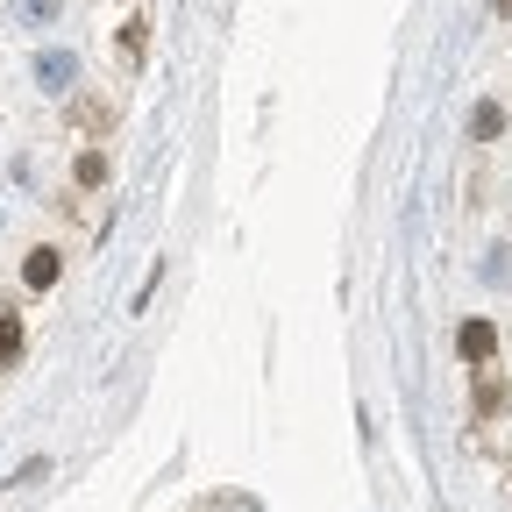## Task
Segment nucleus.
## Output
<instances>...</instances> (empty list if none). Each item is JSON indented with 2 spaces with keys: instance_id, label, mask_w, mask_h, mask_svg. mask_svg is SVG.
<instances>
[{
  "instance_id": "nucleus-1",
  "label": "nucleus",
  "mask_w": 512,
  "mask_h": 512,
  "mask_svg": "<svg viewBox=\"0 0 512 512\" xmlns=\"http://www.w3.org/2000/svg\"><path fill=\"white\" fill-rule=\"evenodd\" d=\"M36 86H43L50 100L79 93V57H72V50H36Z\"/></svg>"
},
{
  "instance_id": "nucleus-2",
  "label": "nucleus",
  "mask_w": 512,
  "mask_h": 512,
  "mask_svg": "<svg viewBox=\"0 0 512 512\" xmlns=\"http://www.w3.org/2000/svg\"><path fill=\"white\" fill-rule=\"evenodd\" d=\"M456 356H463L470 370H491V356H498V328H491V320H463V328H456Z\"/></svg>"
},
{
  "instance_id": "nucleus-3",
  "label": "nucleus",
  "mask_w": 512,
  "mask_h": 512,
  "mask_svg": "<svg viewBox=\"0 0 512 512\" xmlns=\"http://www.w3.org/2000/svg\"><path fill=\"white\" fill-rule=\"evenodd\" d=\"M57 278H64V256H57V242H36V249L22 256V285H29V292H50Z\"/></svg>"
},
{
  "instance_id": "nucleus-4",
  "label": "nucleus",
  "mask_w": 512,
  "mask_h": 512,
  "mask_svg": "<svg viewBox=\"0 0 512 512\" xmlns=\"http://www.w3.org/2000/svg\"><path fill=\"white\" fill-rule=\"evenodd\" d=\"M107 178H114V157H107L100 143H86V150L72 157V185H79V192H100Z\"/></svg>"
},
{
  "instance_id": "nucleus-5",
  "label": "nucleus",
  "mask_w": 512,
  "mask_h": 512,
  "mask_svg": "<svg viewBox=\"0 0 512 512\" xmlns=\"http://www.w3.org/2000/svg\"><path fill=\"white\" fill-rule=\"evenodd\" d=\"M22 349H29L22 313H15V306H0V370H15V363H22Z\"/></svg>"
},
{
  "instance_id": "nucleus-6",
  "label": "nucleus",
  "mask_w": 512,
  "mask_h": 512,
  "mask_svg": "<svg viewBox=\"0 0 512 512\" xmlns=\"http://www.w3.org/2000/svg\"><path fill=\"white\" fill-rule=\"evenodd\" d=\"M505 136V100H477L470 107V143H498Z\"/></svg>"
},
{
  "instance_id": "nucleus-7",
  "label": "nucleus",
  "mask_w": 512,
  "mask_h": 512,
  "mask_svg": "<svg viewBox=\"0 0 512 512\" xmlns=\"http://www.w3.org/2000/svg\"><path fill=\"white\" fill-rule=\"evenodd\" d=\"M512 406V392H505V377L498 370H477V420H498Z\"/></svg>"
},
{
  "instance_id": "nucleus-8",
  "label": "nucleus",
  "mask_w": 512,
  "mask_h": 512,
  "mask_svg": "<svg viewBox=\"0 0 512 512\" xmlns=\"http://www.w3.org/2000/svg\"><path fill=\"white\" fill-rule=\"evenodd\" d=\"M8 8H15L22 22H36V29H50V22H57V0H8Z\"/></svg>"
},
{
  "instance_id": "nucleus-9",
  "label": "nucleus",
  "mask_w": 512,
  "mask_h": 512,
  "mask_svg": "<svg viewBox=\"0 0 512 512\" xmlns=\"http://www.w3.org/2000/svg\"><path fill=\"white\" fill-rule=\"evenodd\" d=\"M50 477V456H29L22 470H15V491H29V484H43Z\"/></svg>"
},
{
  "instance_id": "nucleus-10",
  "label": "nucleus",
  "mask_w": 512,
  "mask_h": 512,
  "mask_svg": "<svg viewBox=\"0 0 512 512\" xmlns=\"http://www.w3.org/2000/svg\"><path fill=\"white\" fill-rule=\"evenodd\" d=\"M157 285H164V256H157V264H150V278H143V285H136V313H143V306H150V299H157Z\"/></svg>"
},
{
  "instance_id": "nucleus-11",
  "label": "nucleus",
  "mask_w": 512,
  "mask_h": 512,
  "mask_svg": "<svg viewBox=\"0 0 512 512\" xmlns=\"http://www.w3.org/2000/svg\"><path fill=\"white\" fill-rule=\"evenodd\" d=\"M214 512H264L256 498H214Z\"/></svg>"
},
{
  "instance_id": "nucleus-12",
  "label": "nucleus",
  "mask_w": 512,
  "mask_h": 512,
  "mask_svg": "<svg viewBox=\"0 0 512 512\" xmlns=\"http://www.w3.org/2000/svg\"><path fill=\"white\" fill-rule=\"evenodd\" d=\"M498 15H512V0H498Z\"/></svg>"
}]
</instances>
